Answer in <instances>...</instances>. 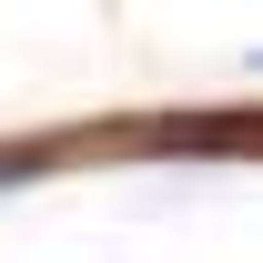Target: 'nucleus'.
Here are the masks:
<instances>
[{
	"instance_id": "f03ea898",
	"label": "nucleus",
	"mask_w": 263,
	"mask_h": 263,
	"mask_svg": "<svg viewBox=\"0 0 263 263\" xmlns=\"http://www.w3.org/2000/svg\"><path fill=\"white\" fill-rule=\"evenodd\" d=\"M253 71H263V51H253Z\"/></svg>"
},
{
	"instance_id": "f257e3e1",
	"label": "nucleus",
	"mask_w": 263,
	"mask_h": 263,
	"mask_svg": "<svg viewBox=\"0 0 263 263\" xmlns=\"http://www.w3.org/2000/svg\"><path fill=\"white\" fill-rule=\"evenodd\" d=\"M10 172H21V162H0V182H10Z\"/></svg>"
}]
</instances>
